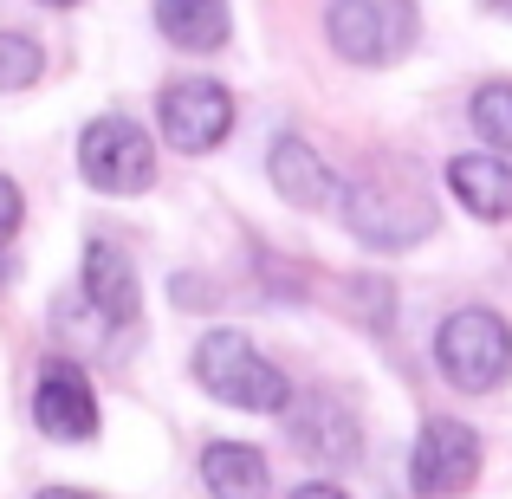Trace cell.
Returning a JSON list of instances; mask_svg holds the SVG:
<instances>
[{
  "label": "cell",
  "mask_w": 512,
  "mask_h": 499,
  "mask_svg": "<svg viewBox=\"0 0 512 499\" xmlns=\"http://www.w3.org/2000/svg\"><path fill=\"white\" fill-rule=\"evenodd\" d=\"M350 240H363L370 253H409L435 234V195L422 188V175L409 163H376L338 195Z\"/></svg>",
  "instance_id": "cell-1"
},
{
  "label": "cell",
  "mask_w": 512,
  "mask_h": 499,
  "mask_svg": "<svg viewBox=\"0 0 512 499\" xmlns=\"http://www.w3.org/2000/svg\"><path fill=\"white\" fill-rule=\"evenodd\" d=\"M195 383L208 389L214 402L227 409H247V415H286L292 409V383L266 350H253L247 331H201L195 337Z\"/></svg>",
  "instance_id": "cell-2"
},
{
  "label": "cell",
  "mask_w": 512,
  "mask_h": 499,
  "mask_svg": "<svg viewBox=\"0 0 512 499\" xmlns=\"http://www.w3.org/2000/svg\"><path fill=\"white\" fill-rule=\"evenodd\" d=\"M325 39L344 65L363 72H389L415 52L422 39V13L415 0H331L325 7Z\"/></svg>",
  "instance_id": "cell-3"
},
{
  "label": "cell",
  "mask_w": 512,
  "mask_h": 499,
  "mask_svg": "<svg viewBox=\"0 0 512 499\" xmlns=\"http://www.w3.org/2000/svg\"><path fill=\"white\" fill-rule=\"evenodd\" d=\"M435 370L461 396H493L512 376V325L493 305H461L435 331Z\"/></svg>",
  "instance_id": "cell-4"
},
{
  "label": "cell",
  "mask_w": 512,
  "mask_h": 499,
  "mask_svg": "<svg viewBox=\"0 0 512 499\" xmlns=\"http://www.w3.org/2000/svg\"><path fill=\"white\" fill-rule=\"evenodd\" d=\"M78 175L98 195H143L156 182V143L130 117H91L78 137Z\"/></svg>",
  "instance_id": "cell-5"
},
{
  "label": "cell",
  "mask_w": 512,
  "mask_h": 499,
  "mask_svg": "<svg viewBox=\"0 0 512 499\" xmlns=\"http://www.w3.org/2000/svg\"><path fill=\"white\" fill-rule=\"evenodd\" d=\"M156 130L175 156H208L234 137V91L214 78H175L156 91Z\"/></svg>",
  "instance_id": "cell-6"
},
{
  "label": "cell",
  "mask_w": 512,
  "mask_h": 499,
  "mask_svg": "<svg viewBox=\"0 0 512 499\" xmlns=\"http://www.w3.org/2000/svg\"><path fill=\"white\" fill-rule=\"evenodd\" d=\"M480 480V435L454 415H428L409 448V487L415 499H461Z\"/></svg>",
  "instance_id": "cell-7"
},
{
  "label": "cell",
  "mask_w": 512,
  "mask_h": 499,
  "mask_svg": "<svg viewBox=\"0 0 512 499\" xmlns=\"http://www.w3.org/2000/svg\"><path fill=\"white\" fill-rule=\"evenodd\" d=\"M33 422L52 441H91L98 435V389H91L85 363L72 357H46L33 383Z\"/></svg>",
  "instance_id": "cell-8"
},
{
  "label": "cell",
  "mask_w": 512,
  "mask_h": 499,
  "mask_svg": "<svg viewBox=\"0 0 512 499\" xmlns=\"http://www.w3.org/2000/svg\"><path fill=\"white\" fill-rule=\"evenodd\" d=\"M292 441H299V454H312V461H325V467H338L357 454V409L338 396V389H312V396H299L292 402Z\"/></svg>",
  "instance_id": "cell-9"
},
{
  "label": "cell",
  "mask_w": 512,
  "mask_h": 499,
  "mask_svg": "<svg viewBox=\"0 0 512 499\" xmlns=\"http://www.w3.org/2000/svg\"><path fill=\"white\" fill-rule=\"evenodd\" d=\"M266 182H273V195L286 201V208H305V214L331 208V201L344 195L338 175H331V163L305 137H279L273 150H266Z\"/></svg>",
  "instance_id": "cell-10"
},
{
  "label": "cell",
  "mask_w": 512,
  "mask_h": 499,
  "mask_svg": "<svg viewBox=\"0 0 512 499\" xmlns=\"http://www.w3.org/2000/svg\"><path fill=\"white\" fill-rule=\"evenodd\" d=\"M85 305L104 325H137L143 318V279L130 266V253L111 247V240H91L85 247Z\"/></svg>",
  "instance_id": "cell-11"
},
{
  "label": "cell",
  "mask_w": 512,
  "mask_h": 499,
  "mask_svg": "<svg viewBox=\"0 0 512 499\" xmlns=\"http://www.w3.org/2000/svg\"><path fill=\"white\" fill-rule=\"evenodd\" d=\"M448 195L474 221H512V163L500 150H467L448 163Z\"/></svg>",
  "instance_id": "cell-12"
},
{
  "label": "cell",
  "mask_w": 512,
  "mask_h": 499,
  "mask_svg": "<svg viewBox=\"0 0 512 499\" xmlns=\"http://www.w3.org/2000/svg\"><path fill=\"white\" fill-rule=\"evenodd\" d=\"M201 487H208V499H273V467L253 441H208Z\"/></svg>",
  "instance_id": "cell-13"
},
{
  "label": "cell",
  "mask_w": 512,
  "mask_h": 499,
  "mask_svg": "<svg viewBox=\"0 0 512 499\" xmlns=\"http://www.w3.org/2000/svg\"><path fill=\"white\" fill-rule=\"evenodd\" d=\"M156 33H163L175 52L208 59V52L227 46L234 13H227V0H156Z\"/></svg>",
  "instance_id": "cell-14"
},
{
  "label": "cell",
  "mask_w": 512,
  "mask_h": 499,
  "mask_svg": "<svg viewBox=\"0 0 512 499\" xmlns=\"http://www.w3.org/2000/svg\"><path fill=\"white\" fill-rule=\"evenodd\" d=\"M46 78V46L20 26H0V91H33Z\"/></svg>",
  "instance_id": "cell-15"
},
{
  "label": "cell",
  "mask_w": 512,
  "mask_h": 499,
  "mask_svg": "<svg viewBox=\"0 0 512 499\" xmlns=\"http://www.w3.org/2000/svg\"><path fill=\"white\" fill-rule=\"evenodd\" d=\"M467 124H474L500 156H512V85H506V78H493V85L474 91V104H467Z\"/></svg>",
  "instance_id": "cell-16"
},
{
  "label": "cell",
  "mask_w": 512,
  "mask_h": 499,
  "mask_svg": "<svg viewBox=\"0 0 512 499\" xmlns=\"http://www.w3.org/2000/svg\"><path fill=\"white\" fill-rule=\"evenodd\" d=\"M20 221H26V195H20V182H7V175H0V247L20 234Z\"/></svg>",
  "instance_id": "cell-17"
},
{
  "label": "cell",
  "mask_w": 512,
  "mask_h": 499,
  "mask_svg": "<svg viewBox=\"0 0 512 499\" xmlns=\"http://www.w3.org/2000/svg\"><path fill=\"white\" fill-rule=\"evenodd\" d=\"M292 499H344L338 487H331V480H305V487L299 493H292Z\"/></svg>",
  "instance_id": "cell-18"
},
{
  "label": "cell",
  "mask_w": 512,
  "mask_h": 499,
  "mask_svg": "<svg viewBox=\"0 0 512 499\" xmlns=\"http://www.w3.org/2000/svg\"><path fill=\"white\" fill-rule=\"evenodd\" d=\"M33 499H98V493H78V487H46V493H33Z\"/></svg>",
  "instance_id": "cell-19"
},
{
  "label": "cell",
  "mask_w": 512,
  "mask_h": 499,
  "mask_svg": "<svg viewBox=\"0 0 512 499\" xmlns=\"http://www.w3.org/2000/svg\"><path fill=\"white\" fill-rule=\"evenodd\" d=\"M7 279H13V266H7V247H0V292H7Z\"/></svg>",
  "instance_id": "cell-20"
},
{
  "label": "cell",
  "mask_w": 512,
  "mask_h": 499,
  "mask_svg": "<svg viewBox=\"0 0 512 499\" xmlns=\"http://www.w3.org/2000/svg\"><path fill=\"white\" fill-rule=\"evenodd\" d=\"M39 7H59L65 13V7H78V0H39Z\"/></svg>",
  "instance_id": "cell-21"
},
{
  "label": "cell",
  "mask_w": 512,
  "mask_h": 499,
  "mask_svg": "<svg viewBox=\"0 0 512 499\" xmlns=\"http://www.w3.org/2000/svg\"><path fill=\"white\" fill-rule=\"evenodd\" d=\"M493 7H500V13H512V0H493Z\"/></svg>",
  "instance_id": "cell-22"
}]
</instances>
